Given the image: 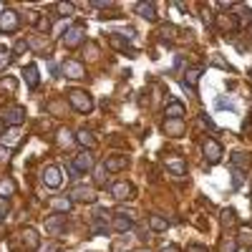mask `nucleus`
<instances>
[{
  "label": "nucleus",
  "instance_id": "1",
  "mask_svg": "<svg viewBox=\"0 0 252 252\" xmlns=\"http://www.w3.org/2000/svg\"><path fill=\"white\" fill-rule=\"evenodd\" d=\"M68 103L73 106V111H78V114H91V109H94V98H91V94H86L83 88H71Z\"/></svg>",
  "mask_w": 252,
  "mask_h": 252
},
{
  "label": "nucleus",
  "instance_id": "2",
  "mask_svg": "<svg viewBox=\"0 0 252 252\" xmlns=\"http://www.w3.org/2000/svg\"><path fill=\"white\" fill-rule=\"evenodd\" d=\"M71 202H83V204H94L96 202V189L94 187H88V184H76V187H73L71 189Z\"/></svg>",
  "mask_w": 252,
  "mask_h": 252
},
{
  "label": "nucleus",
  "instance_id": "3",
  "mask_svg": "<svg viewBox=\"0 0 252 252\" xmlns=\"http://www.w3.org/2000/svg\"><path fill=\"white\" fill-rule=\"evenodd\" d=\"M20 31V18L16 10H3L0 13V33H18Z\"/></svg>",
  "mask_w": 252,
  "mask_h": 252
},
{
  "label": "nucleus",
  "instance_id": "4",
  "mask_svg": "<svg viewBox=\"0 0 252 252\" xmlns=\"http://www.w3.org/2000/svg\"><path fill=\"white\" fill-rule=\"evenodd\" d=\"M134 194H136V192H134V184H131V182H116V184H111V197L116 202H126Z\"/></svg>",
  "mask_w": 252,
  "mask_h": 252
},
{
  "label": "nucleus",
  "instance_id": "5",
  "mask_svg": "<svg viewBox=\"0 0 252 252\" xmlns=\"http://www.w3.org/2000/svg\"><path fill=\"white\" fill-rule=\"evenodd\" d=\"M202 152H204V159L210 161V164H217V161L222 159V144L214 141V139H204Z\"/></svg>",
  "mask_w": 252,
  "mask_h": 252
},
{
  "label": "nucleus",
  "instance_id": "6",
  "mask_svg": "<svg viewBox=\"0 0 252 252\" xmlns=\"http://www.w3.org/2000/svg\"><path fill=\"white\" fill-rule=\"evenodd\" d=\"M61 71L66 73V78H73V81H78L86 76V66L81 61H63L61 63Z\"/></svg>",
  "mask_w": 252,
  "mask_h": 252
},
{
  "label": "nucleus",
  "instance_id": "7",
  "mask_svg": "<svg viewBox=\"0 0 252 252\" xmlns=\"http://www.w3.org/2000/svg\"><path fill=\"white\" fill-rule=\"evenodd\" d=\"M0 121L8 124V126H18V124L25 121V111L20 106H10V109H5L3 116H0Z\"/></svg>",
  "mask_w": 252,
  "mask_h": 252
},
{
  "label": "nucleus",
  "instance_id": "8",
  "mask_svg": "<svg viewBox=\"0 0 252 252\" xmlns=\"http://www.w3.org/2000/svg\"><path fill=\"white\" fill-rule=\"evenodd\" d=\"M63 227H66V214L56 212V214L46 217V232H48V234H61Z\"/></svg>",
  "mask_w": 252,
  "mask_h": 252
},
{
  "label": "nucleus",
  "instance_id": "9",
  "mask_svg": "<svg viewBox=\"0 0 252 252\" xmlns=\"http://www.w3.org/2000/svg\"><path fill=\"white\" fill-rule=\"evenodd\" d=\"M83 36H86L83 28H81V25H73L71 31H66V36H63V46H68V48L81 46V43H83Z\"/></svg>",
  "mask_w": 252,
  "mask_h": 252
},
{
  "label": "nucleus",
  "instance_id": "10",
  "mask_svg": "<svg viewBox=\"0 0 252 252\" xmlns=\"http://www.w3.org/2000/svg\"><path fill=\"white\" fill-rule=\"evenodd\" d=\"M40 176H43V184L51 187V189L61 187V179H63V176H61V169H58V167H46Z\"/></svg>",
  "mask_w": 252,
  "mask_h": 252
},
{
  "label": "nucleus",
  "instance_id": "11",
  "mask_svg": "<svg viewBox=\"0 0 252 252\" xmlns=\"http://www.w3.org/2000/svg\"><path fill=\"white\" fill-rule=\"evenodd\" d=\"M73 169H76L78 174L81 172H91L94 169V154L91 152H78V156L73 159Z\"/></svg>",
  "mask_w": 252,
  "mask_h": 252
},
{
  "label": "nucleus",
  "instance_id": "12",
  "mask_svg": "<svg viewBox=\"0 0 252 252\" xmlns=\"http://www.w3.org/2000/svg\"><path fill=\"white\" fill-rule=\"evenodd\" d=\"M184 131H187V126H184L182 118H167V121H164V134H167V136L179 139Z\"/></svg>",
  "mask_w": 252,
  "mask_h": 252
},
{
  "label": "nucleus",
  "instance_id": "13",
  "mask_svg": "<svg viewBox=\"0 0 252 252\" xmlns=\"http://www.w3.org/2000/svg\"><path fill=\"white\" fill-rule=\"evenodd\" d=\"M111 227H114V232H129L131 227H134V219L126 217L124 212H116V214H114V222H111Z\"/></svg>",
  "mask_w": 252,
  "mask_h": 252
},
{
  "label": "nucleus",
  "instance_id": "14",
  "mask_svg": "<svg viewBox=\"0 0 252 252\" xmlns=\"http://www.w3.org/2000/svg\"><path fill=\"white\" fill-rule=\"evenodd\" d=\"M164 111H167V118H182V114H184V103L176 101V98H167Z\"/></svg>",
  "mask_w": 252,
  "mask_h": 252
},
{
  "label": "nucleus",
  "instance_id": "15",
  "mask_svg": "<svg viewBox=\"0 0 252 252\" xmlns=\"http://www.w3.org/2000/svg\"><path fill=\"white\" fill-rule=\"evenodd\" d=\"M126 167V156H109L106 161H103V169H106L109 174H114V172H121Z\"/></svg>",
  "mask_w": 252,
  "mask_h": 252
},
{
  "label": "nucleus",
  "instance_id": "16",
  "mask_svg": "<svg viewBox=\"0 0 252 252\" xmlns=\"http://www.w3.org/2000/svg\"><path fill=\"white\" fill-rule=\"evenodd\" d=\"M48 204L53 207L56 212H61V214H66V212H71V197H51L48 199Z\"/></svg>",
  "mask_w": 252,
  "mask_h": 252
},
{
  "label": "nucleus",
  "instance_id": "17",
  "mask_svg": "<svg viewBox=\"0 0 252 252\" xmlns=\"http://www.w3.org/2000/svg\"><path fill=\"white\" fill-rule=\"evenodd\" d=\"M23 78H25V83H28V88H36L38 86V81H40V76H38V68L31 63V66H25L23 68Z\"/></svg>",
  "mask_w": 252,
  "mask_h": 252
},
{
  "label": "nucleus",
  "instance_id": "18",
  "mask_svg": "<svg viewBox=\"0 0 252 252\" xmlns=\"http://www.w3.org/2000/svg\"><path fill=\"white\" fill-rule=\"evenodd\" d=\"M136 13L146 20H156V5L154 3H136Z\"/></svg>",
  "mask_w": 252,
  "mask_h": 252
},
{
  "label": "nucleus",
  "instance_id": "19",
  "mask_svg": "<svg viewBox=\"0 0 252 252\" xmlns=\"http://www.w3.org/2000/svg\"><path fill=\"white\" fill-rule=\"evenodd\" d=\"M199 76H202V68H199V66H197V68H189V71L184 73V86L194 91L197 83H199Z\"/></svg>",
  "mask_w": 252,
  "mask_h": 252
},
{
  "label": "nucleus",
  "instance_id": "20",
  "mask_svg": "<svg viewBox=\"0 0 252 252\" xmlns=\"http://www.w3.org/2000/svg\"><path fill=\"white\" fill-rule=\"evenodd\" d=\"M217 25L222 28V31H230V33H232V31L240 28V20H237L234 16H219V18H217Z\"/></svg>",
  "mask_w": 252,
  "mask_h": 252
},
{
  "label": "nucleus",
  "instance_id": "21",
  "mask_svg": "<svg viewBox=\"0 0 252 252\" xmlns=\"http://www.w3.org/2000/svg\"><path fill=\"white\" fill-rule=\"evenodd\" d=\"M167 172H172L176 176L187 174V161L184 159H167Z\"/></svg>",
  "mask_w": 252,
  "mask_h": 252
},
{
  "label": "nucleus",
  "instance_id": "22",
  "mask_svg": "<svg viewBox=\"0 0 252 252\" xmlns=\"http://www.w3.org/2000/svg\"><path fill=\"white\" fill-rule=\"evenodd\" d=\"M23 242H25V247L28 250H38V245H40V240H38V232L36 230H23Z\"/></svg>",
  "mask_w": 252,
  "mask_h": 252
},
{
  "label": "nucleus",
  "instance_id": "23",
  "mask_svg": "<svg viewBox=\"0 0 252 252\" xmlns=\"http://www.w3.org/2000/svg\"><path fill=\"white\" fill-rule=\"evenodd\" d=\"M76 141L83 144V146H88V149H91V146H96V136H94L88 129H78V131H76Z\"/></svg>",
  "mask_w": 252,
  "mask_h": 252
},
{
  "label": "nucleus",
  "instance_id": "24",
  "mask_svg": "<svg viewBox=\"0 0 252 252\" xmlns=\"http://www.w3.org/2000/svg\"><path fill=\"white\" fill-rule=\"evenodd\" d=\"M28 48H33L38 56H46V53H48V46H46V43H43L38 36H31V38H28Z\"/></svg>",
  "mask_w": 252,
  "mask_h": 252
},
{
  "label": "nucleus",
  "instance_id": "25",
  "mask_svg": "<svg viewBox=\"0 0 252 252\" xmlns=\"http://www.w3.org/2000/svg\"><path fill=\"white\" fill-rule=\"evenodd\" d=\"M13 192H16V182H13V179H0V197H10L13 194Z\"/></svg>",
  "mask_w": 252,
  "mask_h": 252
},
{
  "label": "nucleus",
  "instance_id": "26",
  "mask_svg": "<svg viewBox=\"0 0 252 252\" xmlns=\"http://www.w3.org/2000/svg\"><path fill=\"white\" fill-rule=\"evenodd\" d=\"M149 225H152L154 232H164V230H167V219L159 217V214H152V217H149Z\"/></svg>",
  "mask_w": 252,
  "mask_h": 252
},
{
  "label": "nucleus",
  "instance_id": "27",
  "mask_svg": "<svg viewBox=\"0 0 252 252\" xmlns=\"http://www.w3.org/2000/svg\"><path fill=\"white\" fill-rule=\"evenodd\" d=\"M232 164H237V167H247V164H250V156H247L245 152H232Z\"/></svg>",
  "mask_w": 252,
  "mask_h": 252
},
{
  "label": "nucleus",
  "instance_id": "28",
  "mask_svg": "<svg viewBox=\"0 0 252 252\" xmlns=\"http://www.w3.org/2000/svg\"><path fill=\"white\" fill-rule=\"evenodd\" d=\"M56 8H58V16H73L76 13V5L73 3H58Z\"/></svg>",
  "mask_w": 252,
  "mask_h": 252
},
{
  "label": "nucleus",
  "instance_id": "29",
  "mask_svg": "<svg viewBox=\"0 0 252 252\" xmlns=\"http://www.w3.org/2000/svg\"><path fill=\"white\" fill-rule=\"evenodd\" d=\"M58 144H61V146H68V144H73V136L68 134L66 129H61V131H58Z\"/></svg>",
  "mask_w": 252,
  "mask_h": 252
},
{
  "label": "nucleus",
  "instance_id": "30",
  "mask_svg": "<svg viewBox=\"0 0 252 252\" xmlns=\"http://www.w3.org/2000/svg\"><path fill=\"white\" fill-rule=\"evenodd\" d=\"M8 63H10V53H8L5 46H0V71H3Z\"/></svg>",
  "mask_w": 252,
  "mask_h": 252
},
{
  "label": "nucleus",
  "instance_id": "31",
  "mask_svg": "<svg viewBox=\"0 0 252 252\" xmlns=\"http://www.w3.org/2000/svg\"><path fill=\"white\" fill-rule=\"evenodd\" d=\"M222 222H225V225H234V222H237L234 210H225V212H222Z\"/></svg>",
  "mask_w": 252,
  "mask_h": 252
},
{
  "label": "nucleus",
  "instance_id": "32",
  "mask_svg": "<svg viewBox=\"0 0 252 252\" xmlns=\"http://www.w3.org/2000/svg\"><path fill=\"white\" fill-rule=\"evenodd\" d=\"M240 242H242V245H245V242H247V245L252 242V227H242V234H240Z\"/></svg>",
  "mask_w": 252,
  "mask_h": 252
},
{
  "label": "nucleus",
  "instance_id": "33",
  "mask_svg": "<svg viewBox=\"0 0 252 252\" xmlns=\"http://www.w3.org/2000/svg\"><path fill=\"white\" fill-rule=\"evenodd\" d=\"M106 174H109L106 169L98 167V169H96V182H98V184H106Z\"/></svg>",
  "mask_w": 252,
  "mask_h": 252
},
{
  "label": "nucleus",
  "instance_id": "34",
  "mask_svg": "<svg viewBox=\"0 0 252 252\" xmlns=\"http://www.w3.org/2000/svg\"><path fill=\"white\" fill-rule=\"evenodd\" d=\"M222 252H237V242H234V240L222 242Z\"/></svg>",
  "mask_w": 252,
  "mask_h": 252
},
{
  "label": "nucleus",
  "instance_id": "35",
  "mask_svg": "<svg viewBox=\"0 0 252 252\" xmlns=\"http://www.w3.org/2000/svg\"><path fill=\"white\" fill-rule=\"evenodd\" d=\"M8 210H10L8 202H5L3 197H0V219H5V217H8Z\"/></svg>",
  "mask_w": 252,
  "mask_h": 252
},
{
  "label": "nucleus",
  "instance_id": "36",
  "mask_svg": "<svg viewBox=\"0 0 252 252\" xmlns=\"http://www.w3.org/2000/svg\"><path fill=\"white\" fill-rule=\"evenodd\" d=\"M114 252H129V247H126L124 242H116V245H114Z\"/></svg>",
  "mask_w": 252,
  "mask_h": 252
},
{
  "label": "nucleus",
  "instance_id": "37",
  "mask_svg": "<svg viewBox=\"0 0 252 252\" xmlns=\"http://www.w3.org/2000/svg\"><path fill=\"white\" fill-rule=\"evenodd\" d=\"M187 252H210V250H207V247H202V245H192Z\"/></svg>",
  "mask_w": 252,
  "mask_h": 252
},
{
  "label": "nucleus",
  "instance_id": "38",
  "mask_svg": "<svg viewBox=\"0 0 252 252\" xmlns=\"http://www.w3.org/2000/svg\"><path fill=\"white\" fill-rule=\"evenodd\" d=\"M161 252H179V247H176V245H164Z\"/></svg>",
  "mask_w": 252,
  "mask_h": 252
},
{
  "label": "nucleus",
  "instance_id": "39",
  "mask_svg": "<svg viewBox=\"0 0 252 252\" xmlns=\"http://www.w3.org/2000/svg\"><path fill=\"white\" fill-rule=\"evenodd\" d=\"M139 252H149V250H139Z\"/></svg>",
  "mask_w": 252,
  "mask_h": 252
},
{
  "label": "nucleus",
  "instance_id": "40",
  "mask_svg": "<svg viewBox=\"0 0 252 252\" xmlns=\"http://www.w3.org/2000/svg\"><path fill=\"white\" fill-rule=\"evenodd\" d=\"M0 129H3V121H0Z\"/></svg>",
  "mask_w": 252,
  "mask_h": 252
}]
</instances>
